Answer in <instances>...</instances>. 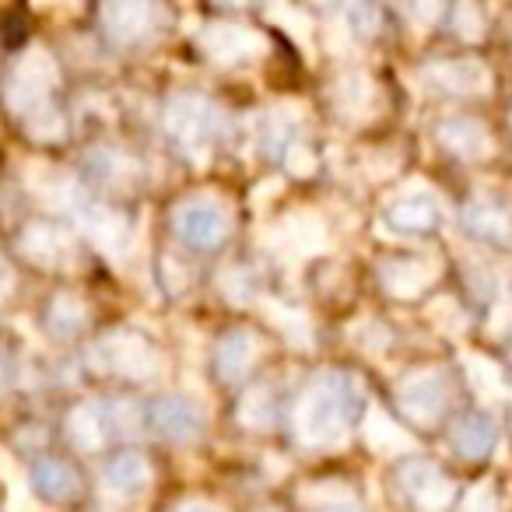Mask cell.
I'll list each match as a JSON object with an SVG mask.
<instances>
[{
    "label": "cell",
    "instance_id": "20",
    "mask_svg": "<svg viewBox=\"0 0 512 512\" xmlns=\"http://www.w3.org/2000/svg\"><path fill=\"white\" fill-rule=\"evenodd\" d=\"M29 481H32V491H36L39 498H46V502H71L81 491L78 470L64 460H53V456L39 460L36 467L29 470Z\"/></svg>",
    "mask_w": 512,
    "mask_h": 512
},
{
    "label": "cell",
    "instance_id": "5",
    "mask_svg": "<svg viewBox=\"0 0 512 512\" xmlns=\"http://www.w3.org/2000/svg\"><path fill=\"white\" fill-rule=\"evenodd\" d=\"M172 228L190 249H218L232 232V214L225 200H218L214 193H200L176 207Z\"/></svg>",
    "mask_w": 512,
    "mask_h": 512
},
{
    "label": "cell",
    "instance_id": "14",
    "mask_svg": "<svg viewBox=\"0 0 512 512\" xmlns=\"http://www.w3.org/2000/svg\"><path fill=\"white\" fill-rule=\"evenodd\" d=\"M442 200L432 190H407L386 207V225H393L397 232L407 235H421V232H435L442 225Z\"/></svg>",
    "mask_w": 512,
    "mask_h": 512
},
{
    "label": "cell",
    "instance_id": "41",
    "mask_svg": "<svg viewBox=\"0 0 512 512\" xmlns=\"http://www.w3.org/2000/svg\"><path fill=\"white\" fill-rule=\"evenodd\" d=\"M267 512H271V509H267Z\"/></svg>",
    "mask_w": 512,
    "mask_h": 512
},
{
    "label": "cell",
    "instance_id": "25",
    "mask_svg": "<svg viewBox=\"0 0 512 512\" xmlns=\"http://www.w3.org/2000/svg\"><path fill=\"white\" fill-rule=\"evenodd\" d=\"M278 418V400H274L271 386H253L249 393H242L239 400V421L253 432H264V428L274 425Z\"/></svg>",
    "mask_w": 512,
    "mask_h": 512
},
{
    "label": "cell",
    "instance_id": "26",
    "mask_svg": "<svg viewBox=\"0 0 512 512\" xmlns=\"http://www.w3.org/2000/svg\"><path fill=\"white\" fill-rule=\"evenodd\" d=\"M88 313H85V302L78 295H57L50 302V313H46V323L57 337H74L81 327H85Z\"/></svg>",
    "mask_w": 512,
    "mask_h": 512
},
{
    "label": "cell",
    "instance_id": "9",
    "mask_svg": "<svg viewBox=\"0 0 512 512\" xmlns=\"http://www.w3.org/2000/svg\"><path fill=\"white\" fill-rule=\"evenodd\" d=\"M421 81L425 88L439 95H484L491 88V71L481 60L453 57V60H432L421 67Z\"/></svg>",
    "mask_w": 512,
    "mask_h": 512
},
{
    "label": "cell",
    "instance_id": "35",
    "mask_svg": "<svg viewBox=\"0 0 512 512\" xmlns=\"http://www.w3.org/2000/svg\"><path fill=\"white\" fill-rule=\"evenodd\" d=\"M288 165H292L299 176H306V172H313V155H309L306 148H302V141H295L292 148H288Z\"/></svg>",
    "mask_w": 512,
    "mask_h": 512
},
{
    "label": "cell",
    "instance_id": "38",
    "mask_svg": "<svg viewBox=\"0 0 512 512\" xmlns=\"http://www.w3.org/2000/svg\"><path fill=\"white\" fill-rule=\"evenodd\" d=\"M179 512H214L211 505H204V502H190V505H183Z\"/></svg>",
    "mask_w": 512,
    "mask_h": 512
},
{
    "label": "cell",
    "instance_id": "23",
    "mask_svg": "<svg viewBox=\"0 0 512 512\" xmlns=\"http://www.w3.org/2000/svg\"><path fill=\"white\" fill-rule=\"evenodd\" d=\"M453 449L467 460H481L495 449V439H498V428L488 414H467L453 425Z\"/></svg>",
    "mask_w": 512,
    "mask_h": 512
},
{
    "label": "cell",
    "instance_id": "7",
    "mask_svg": "<svg viewBox=\"0 0 512 512\" xmlns=\"http://www.w3.org/2000/svg\"><path fill=\"white\" fill-rule=\"evenodd\" d=\"M53 85H57V64L50 53H25L8 78V106L25 116L39 113V106H46V99H50Z\"/></svg>",
    "mask_w": 512,
    "mask_h": 512
},
{
    "label": "cell",
    "instance_id": "37",
    "mask_svg": "<svg viewBox=\"0 0 512 512\" xmlns=\"http://www.w3.org/2000/svg\"><path fill=\"white\" fill-rule=\"evenodd\" d=\"M8 386H11V365L0 358V393L8 390Z\"/></svg>",
    "mask_w": 512,
    "mask_h": 512
},
{
    "label": "cell",
    "instance_id": "31",
    "mask_svg": "<svg viewBox=\"0 0 512 512\" xmlns=\"http://www.w3.org/2000/svg\"><path fill=\"white\" fill-rule=\"evenodd\" d=\"M481 29H484V18H481V11L474 8V4H460V8L453 11V32L460 39H481Z\"/></svg>",
    "mask_w": 512,
    "mask_h": 512
},
{
    "label": "cell",
    "instance_id": "15",
    "mask_svg": "<svg viewBox=\"0 0 512 512\" xmlns=\"http://www.w3.org/2000/svg\"><path fill=\"white\" fill-rule=\"evenodd\" d=\"M435 278H439V264L432 256H397L379 267V281L397 299H418Z\"/></svg>",
    "mask_w": 512,
    "mask_h": 512
},
{
    "label": "cell",
    "instance_id": "13",
    "mask_svg": "<svg viewBox=\"0 0 512 512\" xmlns=\"http://www.w3.org/2000/svg\"><path fill=\"white\" fill-rule=\"evenodd\" d=\"M267 242L271 249H278L281 256L288 260H302V256H313L327 246V232H323V221L309 211H299V214H288L281 218L278 225L267 232Z\"/></svg>",
    "mask_w": 512,
    "mask_h": 512
},
{
    "label": "cell",
    "instance_id": "3",
    "mask_svg": "<svg viewBox=\"0 0 512 512\" xmlns=\"http://www.w3.org/2000/svg\"><path fill=\"white\" fill-rule=\"evenodd\" d=\"M165 130L186 158H204L221 130V113L204 95L179 92L165 106Z\"/></svg>",
    "mask_w": 512,
    "mask_h": 512
},
{
    "label": "cell",
    "instance_id": "12",
    "mask_svg": "<svg viewBox=\"0 0 512 512\" xmlns=\"http://www.w3.org/2000/svg\"><path fill=\"white\" fill-rule=\"evenodd\" d=\"M148 425L151 432L169 442H193L204 428V411L190 397L172 393V397H158L148 407Z\"/></svg>",
    "mask_w": 512,
    "mask_h": 512
},
{
    "label": "cell",
    "instance_id": "2",
    "mask_svg": "<svg viewBox=\"0 0 512 512\" xmlns=\"http://www.w3.org/2000/svg\"><path fill=\"white\" fill-rule=\"evenodd\" d=\"M137 428H141V411L130 400H95V404H78L67 414V439L85 453H95L116 439H130Z\"/></svg>",
    "mask_w": 512,
    "mask_h": 512
},
{
    "label": "cell",
    "instance_id": "40",
    "mask_svg": "<svg viewBox=\"0 0 512 512\" xmlns=\"http://www.w3.org/2000/svg\"><path fill=\"white\" fill-rule=\"evenodd\" d=\"M351 512H358V509H351Z\"/></svg>",
    "mask_w": 512,
    "mask_h": 512
},
{
    "label": "cell",
    "instance_id": "11",
    "mask_svg": "<svg viewBox=\"0 0 512 512\" xmlns=\"http://www.w3.org/2000/svg\"><path fill=\"white\" fill-rule=\"evenodd\" d=\"M102 29L116 46H134L155 36L162 25V8L141 4V0H123V4H106L102 8Z\"/></svg>",
    "mask_w": 512,
    "mask_h": 512
},
{
    "label": "cell",
    "instance_id": "39",
    "mask_svg": "<svg viewBox=\"0 0 512 512\" xmlns=\"http://www.w3.org/2000/svg\"><path fill=\"white\" fill-rule=\"evenodd\" d=\"M509 337H512V330H509ZM509 344H512V341H509Z\"/></svg>",
    "mask_w": 512,
    "mask_h": 512
},
{
    "label": "cell",
    "instance_id": "8",
    "mask_svg": "<svg viewBox=\"0 0 512 512\" xmlns=\"http://www.w3.org/2000/svg\"><path fill=\"white\" fill-rule=\"evenodd\" d=\"M397 488L418 512H446L456 498V488L442 467L428 460H404L397 470Z\"/></svg>",
    "mask_w": 512,
    "mask_h": 512
},
{
    "label": "cell",
    "instance_id": "10",
    "mask_svg": "<svg viewBox=\"0 0 512 512\" xmlns=\"http://www.w3.org/2000/svg\"><path fill=\"white\" fill-rule=\"evenodd\" d=\"M200 50H204L207 60L221 67H239V64H249L264 53V39L260 32L246 29V25H228V22H218V25H207L200 32Z\"/></svg>",
    "mask_w": 512,
    "mask_h": 512
},
{
    "label": "cell",
    "instance_id": "4",
    "mask_svg": "<svg viewBox=\"0 0 512 512\" xmlns=\"http://www.w3.org/2000/svg\"><path fill=\"white\" fill-rule=\"evenodd\" d=\"M92 358L106 372L134 383H148L162 372V355L158 348L137 330H113V334L99 337V344L92 348Z\"/></svg>",
    "mask_w": 512,
    "mask_h": 512
},
{
    "label": "cell",
    "instance_id": "34",
    "mask_svg": "<svg viewBox=\"0 0 512 512\" xmlns=\"http://www.w3.org/2000/svg\"><path fill=\"white\" fill-rule=\"evenodd\" d=\"M432 320L439 323V327H446L449 334H460V330H463V323H467V320H463V316H460V309H456L449 299H442L439 306L432 309Z\"/></svg>",
    "mask_w": 512,
    "mask_h": 512
},
{
    "label": "cell",
    "instance_id": "32",
    "mask_svg": "<svg viewBox=\"0 0 512 512\" xmlns=\"http://www.w3.org/2000/svg\"><path fill=\"white\" fill-rule=\"evenodd\" d=\"M351 337H355V344H358V348H365V351H383L386 348V327H383V323H376V320L355 323V327H351Z\"/></svg>",
    "mask_w": 512,
    "mask_h": 512
},
{
    "label": "cell",
    "instance_id": "33",
    "mask_svg": "<svg viewBox=\"0 0 512 512\" xmlns=\"http://www.w3.org/2000/svg\"><path fill=\"white\" fill-rule=\"evenodd\" d=\"M344 18L351 22V32H358V36H372V32H379V15L372 8H348L344 11Z\"/></svg>",
    "mask_w": 512,
    "mask_h": 512
},
{
    "label": "cell",
    "instance_id": "18",
    "mask_svg": "<svg viewBox=\"0 0 512 512\" xmlns=\"http://www.w3.org/2000/svg\"><path fill=\"white\" fill-rule=\"evenodd\" d=\"M256 355H260V341H256L253 330H232L214 348V369L225 383H239L253 369Z\"/></svg>",
    "mask_w": 512,
    "mask_h": 512
},
{
    "label": "cell",
    "instance_id": "27",
    "mask_svg": "<svg viewBox=\"0 0 512 512\" xmlns=\"http://www.w3.org/2000/svg\"><path fill=\"white\" fill-rule=\"evenodd\" d=\"M264 309H267V320H271L288 341H295L299 348H309L313 327H309V320L299 313V309H288V306H281V302H264Z\"/></svg>",
    "mask_w": 512,
    "mask_h": 512
},
{
    "label": "cell",
    "instance_id": "16",
    "mask_svg": "<svg viewBox=\"0 0 512 512\" xmlns=\"http://www.w3.org/2000/svg\"><path fill=\"white\" fill-rule=\"evenodd\" d=\"M18 246H22V253L39 267H67L74 260L71 235L60 225H46V221H36V225L25 228Z\"/></svg>",
    "mask_w": 512,
    "mask_h": 512
},
{
    "label": "cell",
    "instance_id": "36",
    "mask_svg": "<svg viewBox=\"0 0 512 512\" xmlns=\"http://www.w3.org/2000/svg\"><path fill=\"white\" fill-rule=\"evenodd\" d=\"M407 15L421 18V22H435V18H439V8H435V4H425V8H407Z\"/></svg>",
    "mask_w": 512,
    "mask_h": 512
},
{
    "label": "cell",
    "instance_id": "21",
    "mask_svg": "<svg viewBox=\"0 0 512 512\" xmlns=\"http://www.w3.org/2000/svg\"><path fill=\"white\" fill-rule=\"evenodd\" d=\"M102 484L106 491H113L116 498H134L141 495L151 484V467L141 453H120L109 460L106 474H102Z\"/></svg>",
    "mask_w": 512,
    "mask_h": 512
},
{
    "label": "cell",
    "instance_id": "1",
    "mask_svg": "<svg viewBox=\"0 0 512 512\" xmlns=\"http://www.w3.org/2000/svg\"><path fill=\"white\" fill-rule=\"evenodd\" d=\"M358 407V383L348 372H323L309 383L292 414V432L306 449H341L348 442L351 414Z\"/></svg>",
    "mask_w": 512,
    "mask_h": 512
},
{
    "label": "cell",
    "instance_id": "24",
    "mask_svg": "<svg viewBox=\"0 0 512 512\" xmlns=\"http://www.w3.org/2000/svg\"><path fill=\"white\" fill-rule=\"evenodd\" d=\"M334 102H337V113L344 120H362V116L372 113V102H376V88L365 74H344L334 88Z\"/></svg>",
    "mask_w": 512,
    "mask_h": 512
},
{
    "label": "cell",
    "instance_id": "17",
    "mask_svg": "<svg viewBox=\"0 0 512 512\" xmlns=\"http://www.w3.org/2000/svg\"><path fill=\"white\" fill-rule=\"evenodd\" d=\"M463 228L484 242H509L512 239V211L491 197H474L463 207Z\"/></svg>",
    "mask_w": 512,
    "mask_h": 512
},
{
    "label": "cell",
    "instance_id": "6",
    "mask_svg": "<svg viewBox=\"0 0 512 512\" xmlns=\"http://www.w3.org/2000/svg\"><path fill=\"white\" fill-rule=\"evenodd\" d=\"M397 404L414 425H439L449 411V376L442 369L407 372L397 383Z\"/></svg>",
    "mask_w": 512,
    "mask_h": 512
},
{
    "label": "cell",
    "instance_id": "30",
    "mask_svg": "<svg viewBox=\"0 0 512 512\" xmlns=\"http://www.w3.org/2000/svg\"><path fill=\"white\" fill-rule=\"evenodd\" d=\"M463 372H467L470 386H474L477 393H502L505 383H502V372H498L495 362H488V358L481 355H463Z\"/></svg>",
    "mask_w": 512,
    "mask_h": 512
},
{
    "label": "cell",
    "instance_id": "19",
    "mask_svg": "<svg viewBox=\"0 0 512 512\" xmlns=\"http://www.w3.org/2000/svg\"><path fill=\"white\" fill-rule=\"evenodd\" d=\"M439 141L442 148L453 151L456 158H467V162L491 155V134L477 120H470V116H449V120H442Z\"/></svg>",
    "mask_w": 512,
    "mask_h": 512
},
{
    "label": "cell",
    "instance_id": "22",
    "mask_svg": "<svg viewBox=\"0 0 512 512\" xmlns=\"http://www.w3.org/2000/svg\"><path fill=\"white\" fill-rule=\"evenodd\" d=\"M81 225H85L88 239L106 249V253L127 249V235H130L127 218L120 211H113V207H85L81 211Z\"/></svg>",
    "mask_w": 512,
    "mask_h": 512
},
{
    "label": "cell",
    "instance_id": "28",
    "mask_svg": "<svg viewBox=\"0 0 512 512\" xmlns=\"http://www.w3.org/2000/svg\"><path fill=\"white\" fill-rule=\"evenodd\" d=\"M88 165H92L95 176H99L102 183H109V186H123V183H130V179L137 176L134 162H130V158H123L120 151H92V155H88Z\"/></svg>",
    "mask_w": 512,
    "mask_h": 512
},
{
    "label": "cell",
    "instance_id": "29",
    "mask_svg": "<svg viewBox=\"0 0 512 512\" xmlns=\"http://www.w3.org/2000/svg\"><path fill=\"white\" fill-rule=\"evenodd\" d=\"M365 439L376 453H393V449H404L407 446V435L386 418L383 411H372L369 421H365Z\"/></svg>",
    "mask_w": 512,
    "mask_h": 512
}]
</instances>
